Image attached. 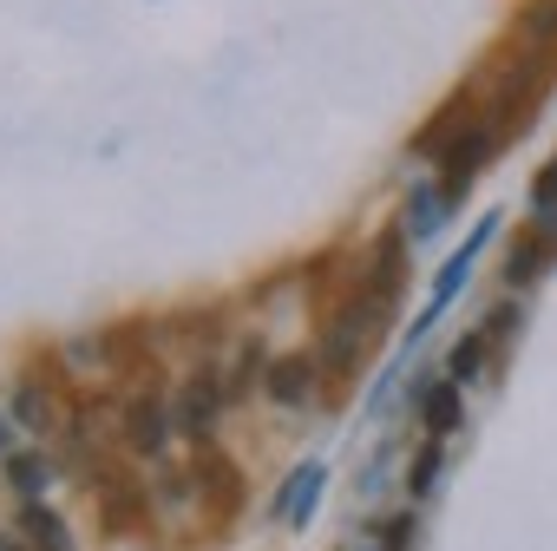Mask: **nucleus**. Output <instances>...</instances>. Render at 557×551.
<instances>
[{
    "instance_id": "f257e3e1",
    "label": "nucleus",
    "mask_w": 557,
    "mask_h": 551,
    "mask_svg": "<svg viewBox=\"0 0 557 551\" xmlns=\"http://www.w3.org/2000/svg\"><path fill=\"white\" fill-rule=\"evenodd\" d=\"M400 256H407V230H387L381 243H374V256H368V303H394V290H400Z\"/></svg>"
},
{
    "instance_id": "f03ea898",
    "label": "nucleus",
    "mask_w": 557,
    "mask_h": 551,
    "mask_svg": "<svg viewBox=\"0 0 557 551\" xmlns=\"http://www.w3.org/2000/svg\"><path fill=\"white\" fill-rule=\"evenodd\" d=\"M262 388H269V401H275V407H302V401L315 394V362H309V355H283V362L269 368V381H262Z\"/></svg>"
},
{
    "instance_id": "7ed1b4c3",
    "label": "nucleus",
    "mask_w": 557,
    "mask_h": 551,
    "mask_svg": "<svg viewBox=\"0 0 557 551\" xmlns=\"http://www.w3.org/2000/svg\"><path fill=\"white\" fill-rule=\"evenodd\" d=\"M492 138H498L492 125H472V132H466V138L446 151V177H440V191H446V197H459V191L472 184V171H479V158L492 151Z\"/></svg>"
},
{
    "instance_id": "20e7f679",
    "label": "nucleus",
    "mask_w": 557,
    "mask_h": 551,
    "mask_svg": "<svg viewBox=\"0 0 557 551\" xmlns=\"http://www.w3.org/2000/svg\"><path fill=\"white\" fill-rule=\"evenodd\" d=\"M216 407H223V381H216V375H197V381L184 388V407H177V427H184V433H210V420H216Z\"/></svg>"
},
{
    "instance_id": "39448f33",
    "label": "nucleus",
    "mask_w": 557,
    "mask_h": 551,
    "mask_svg": "<svg viewBox=\"0 0 557 551\" xmlns=\"http://www.w3.org/2000/svg\"><path fill=\"white\" fill-rule=\"evenodd\" d=\"M125 440H132L138 453H158V446H164V407H158V401H132V407H125Z\"/></svg>"
},
{
    "instance_id": "423d86ee",
    "label": "nucleus",
    "mask_w": 557,
    "mask_h": 551,
    "mask_svg": "<svg viewBox=\"0 0 557 551\" xmlns=\"http://www.w3.org/2000/svg\"><path fill=\"white\" fill-rule=\"evenodd\" d=\"M420 420H426L433 433H453V427H459V381H440V388L420 401Z\"/></svg>"
},
{
    "instance_id": "0eeeda50",
    "label": "nucleus",
    "mask_w": 557,
    "mask_h": 551,
    "mask_svg": "<svg viewBox=\"0 0 557 551\" xmlns=\"http://www.w3.org/2000/svg\"><path fill=\"white\" fill-rule=\"evenodd\" d=\"M544 256H550V236H518L511 262H505V283H531V276L544 269Z\"/></svg>"
},
{
    "instance_id": "6e6552de",
    "label": "nucleus",
    "mask_w": 557,
    "mask_h": 551,
    "mask_svg": "<svg viewBox=\"0 0 557 551\" xmlns=\"http://www.w3.org/2000/svg\"><path fill=\"white\" fill-rule=\"evenodd\" d=\"M21 525H27V538H34V544H47V551H66V531H60V518H53V512L27 505V512H21Z\"/></svg>"
},
{
    "instance_id": "1a4fd4ad",
    "label": "nucleus",
    "mask_w": 557,
    "mask_h": 551,
    "mask_svg": "<svg viewBox=\"0 0 557 551\" xmlns=\"http://www.w3.org/2000/svg\"><path fill=\"white\" fill-rule=\"evenodd\" d=\"M21 420H27V427H53V420H60V407H53V394L27 381V388H21Z\"/></svg>"
},
{
    "instance_id": "9d476101",
    "label": "nucleus",
    "mask_w": 557,
    "mask_h": 551,
    "mask_svg": "<svg viewBox=\"0 0 557 551\" xmlns=\"http://www.w3.org/2000/svg\"><path fill=\"white\" fill-rule=\"evenodd\" d=\"M479 355H485V335H466V342L453 348V362H446V375H453V381H472V368H479Z\"/></svg>"
},
{
    "instance_id": "9b49d317",
    "label": "nucleus",
    "mask_w": 557,
    "mask_h": 551,
    "mask_svg": "<svg viewBox=\"0 0 557 551\" xmlns=\"http://www.w3.org/2000/svg\"><path fill=\"white\" fill-rule=\"evenodd\" d=\"M440 486V446H420V460H413V492H433Z\"/></svg>"
},
{
    "instance_id": "f8f14e48",
    "label": "nucleus",
    "mask_w": 557,
    "mask_h": 551,
    "mask_svg": "<svg viewBox=\"0 0 557 551\" xmlns=\"http://www.w3.org/2000/svg\"><path fill=\"white\" fill-rule=\"evenodd\" d=\"M14 486H21V492H40V486H47V466H40V460H14Z\"/></svg>"
},
{
    "instance_id": "ddd939ff",
    "label": "nucleus",
    "mask_w": 557,
    "mask_h": 551,
    "mask_svg": "<svg viewBox=\"0 0 557 551\" xmlns=\"http://www.w3.org/2000/svg\"><path fill=\"white\" fill-rule=\"evenodd\" d=\"M531 204H537V210H557V164H550V171L531 184Z\"/></svg>"
},
{
    "instance_id": "4468645a",
    "label": "nucleus",
    "mask_w": 557,
    "mask_h": 551,
    "mask_svg": "<svg viewBox=\"0 0 557 551\" xmlns=\"http://www.w3.org/2000/svg\"><path fill=\"white\" fill-rule=\"evenodd\" d=\"M387 551H413V518H407V512L387 525Z\"/></svg>"
},
{
    "instance_id": "2eb2a0df",
    "label": "nucleus",
    "mask_w": 557,
    "mask_h": 551,
    "mask_svg": "<svg viewBox=\"0 0 557 551\" xmlns=\"http://www.w3.org/2000/svg\"><path fill=\"white\" fill-rule=\"evenodd\" d=\"M0 440H8V427H0Z\"/></svg>"
}]
</instances>
